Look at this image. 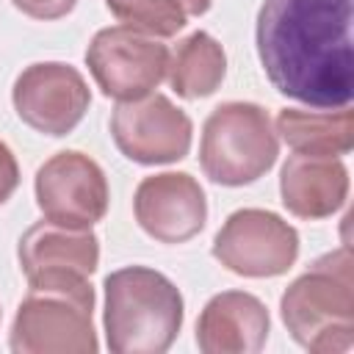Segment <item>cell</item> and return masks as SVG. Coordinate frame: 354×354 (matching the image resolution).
Masks as SVG:
<instances>
[{
	"mask_svg": "<svg viewBox=\"0 0 354 354\" xmlns=\"http://www.w3.org/2000/svg\"><path fill=\"white\" fill-rule=\"evenodd\" d=\"M354 0H263L257 55L271 86L313 108H348Z\"/></svg>",
	"mask_w": 354,
	"mask_h": 354,
	"instance_id": "1",
	"label": "cell"
},
{
	"mask_svg": "<svg viewBox=\"0 0 354 354\" xmlns=\"http://www.w3.org/2000/svg\"><path fill=\"white\" fill-rule=\"evenodd\" d=\"M279 315L301 348L313 354L348 351L354 346L351 249L340 246L296 277L279 299Z\"/></svg>",
	"mask_w": 354,
	"mask_h": 354,
	"instance_id": "2",
	"label": "cell"
},
{
	"mask_svg": "<svg viewBox=\"0 0 354 354\" xmlns=\"http://www.w3.org/2000/svg\"><path fill=\"white\" fill-rule=\"evenodd\" d=\"M102 326L113 354H163L183 326V293L147 266H124L105 277Z\"/></svg>",
	"mask_w": 354,
	"mask_h": 354,
	"instance_id": "3",
	"label": "cell"
},
{
	"mask_svg": "<svg viewBox=\"0 0 354 354\" xmlns=\"http://www.w3.org/2000/svg\"><path fill=\"white\" fill-rule=\"evenodd\" d=\"M94 288L86 277H50L28 282L8 346L17 354H94Z\"/></svg>",
	"mask_w": 354,
	"mask_h": 354,
	"instance_id": "4",
	"label": "cell"
},
{
	"mask_svg": "<svg viewBox=\"0 0 354 354\" xmlns=\"http://www.w3.org/2000/svg\"><path fill=\"white\" fill-rule=\"evenodd\" d=\"M279 155L271 116L257 102H221L202 124L199 166L218 185H249L260 180Z\"/></svg>",
	"mask_w": 354,
	"mask_h": 354,
	"instance_id": "5",
	"label": "cell"
},
{
	"mask_svg": "<svg viewBox=\"0 0 354 354\" xmlns=\"http://www.w3.org/2000/svg\"><path fill=\"white\" fill-rule=\"evenodd\" d=\"M210 252L227 271L238 277L268 279L285 274L296 263L299 232L271 210L241 207L227 216Z\"/></svg>",
	"mask_w": 354,
	"mask_h": 354,
	"instance_id": "6",
	"label": "cell"
},
{
	"mask_svg": "<svg viewBox=\"0 0 354 354\" xmlns=\"http://www.w3.org/2000/svg\"><path fill=\"white\" fill-rule=\"evenodd\" d=\"M86 66L105 97L119 102L152 94L169 69V50L127 25L102 28L86 50Z\"/></svg>",
	"mask_w": 354,
	"mask_h": 354,
	"instance_id": "7",
	"label": "cell"
},
{
	"mask_svg": "<svg viewBox=\"0 0 354 354\" xmlns=\"http://www.w3.org/2000/svg\"><path fill=\"white\" fill-rule=\"evenodd\" d=\"M191 116L158 91L119 102L111 113V136L119 152L144 166L183 160L191 149Z\"/></svg>",
	"mask_w": 354,
	"mask_h": 354,
	"instance_id": "8",
	"label": "cell"
},
{
	"mask_svg": "<svg viewBox=\"0 0 354 354\" xmlns=\"http://www.w3.org/2000/svg\"><path fill=\"white\" fill-rule=\"evenodd\" d=\"M36 205L47 221L66 227H91L108 213V180L102 166L77 149L47 158L33 180Z\"/></svg>",
	"mask_w": 354,
	"mask_h": 354,
	"instance_id": "9",
	"label": "cell"
},
{
	"mask_svg": "<svg viewBox=\"0 0 354 354\" xmlns=\"http://www.w3.org/2000/svg\"><path fill=\"white\" fill-rule=\"evenodd\" d=\"M11 102L28 127L58 138L83 122L91 105V91L75 66L61 61H41L25 66L17 75Z\"/></svg>",
	"mask_w": 354,
	"mask_h": 354,
	"instance_id": "10",
	"label": "cell"
},
{
	"mask_svg": "<svg viewBox=\"0 0 354 354\" xmlns=\"http://www.w3.org/2000/svg\"><path fill=\"white\" fill-rule=\"evenodd\" d=\"M138 227L160 243H185L207 221L202 185L185 171H160L138 183L133 196Z\"/></svg>",
	"mask_w": 354,
	"mask_h": 354,
	"instance_id": "11",
	"label": "cell"
},
{
	"mask_svg": "<svg viewBox=\"0 0 354 354\" xmlns=\"http://www.w3.org/2000/svg\"><path fill=\"white\" fill-rule=\"evenodd\" d=\"M17 257L28 282L50 277L88 279L100 263V238L91 232V227H66L44 218L25 230Z\"/></svg>",
	"mask_w": 354,
	"mask_h": 354,
	"instance_id": "12",
	"label": "cell"
},
{
	"mask_svg": "<svg viewBox=\"0 0 354 354\" xmlns=\"http://www.w3.org/2000/svg\"><path fill=\"white\" fill-rule=\"evenodd\" d=\"M266 304L246 290L216 293L199 313L196 346L205 354H257L268 340Z\"/></svg>",
	"mask_w": 354,
	"mask_h": 354,
	"instance_id": "13",
	"label": "cell"
},
{
	"mask_svg": "<svg viewBox=\"0 0 354 354\" xmlns=\"http://www.w3.org/2000/svg\"><path fill=\"white\" fill-rule=\"evenodd\" d=\"M279 196L288 213L318 221L337 213L348 196V169L340 158L290 155L279 174Z\"/></svg>",
	"mask_w": 354,
	"mask_h": 354,
	"instance_id": "14",
	"label": "cell"
},
{
	"mask_svg": "<svg viewBox=\"0 0 354 354\" xmlns=\"http://www.w3.org/2000/svg\"><path fill=\"white\" fill-rule=\"evenodd\" d=\"M277 133L299 155L340 158L354 147V113L351 108H282L277 116Z\"/></svg>",
	"mask_w": 354,
	"mask_h": 354,
	"instance_id": "15",
	"label": "cell"
},
{
	"mask_svg": "<svg viewBox=\"0 0 354 354\" xmlns=\"http://www.w3.org/2000/svg\"><path fill=\"white\" fill-rule=\"evenodd\" d=\"M169 83L183 100H202L213 94L227 75L224 47L205 30L185 36L169 61Z\"/></svg>",
	"mask_w": 354,
	"mask_h": 354,
	"instance_id": "16",
	"label": "cell"
},
{
	"mask_svg": "<svg viewBox=\"0 0 354 354\" xmlns=\"http://www.w3.org/2000/svg\"><path fill=\"white\" fill-rule=\"evenodd\" d=\"M105 6L122 25L155 39L177 36L188 17L177 0H105Z\"/></svg>",
	"mask_w": 354,
	"mask_h": 354,
	"instance_id": "17",
	"label": "cell"
},
{
	"mask_svg": "<svg viewBox=\"0 0 354 354\" xmlns=\"http://www.w3.org/2000/svg\"><path fill=\"white\" fill-rule=\"evenodd\" d=\"M11 3L33 19H61L75 8L77 0H11Z\"/></svg>",
	"mask_w": 354,
	"mask_h": 354,
	"instance_id": "18",
	"label": "cell"
},
{
	"mask_svg": "<svg viewBox=\"0 0 354 354\" xmlns=\"http://www.w3.org/2000/svg\"><path fill=\"white\" fill-rule=\"evenodd\" d=\"M19 185V166L17 158L11 152V147L6 141H0V205H6L11 199V194Z\"/></svg>",
	"mask_w": 354,
	"mask_h": 354,
	"instance_id": "19",
	"label": "cell"
},
{
	"mask_svg": "<svg viewBox=\"0 0 354 354\" xmlns=\"http://www.w3.org/2000/svg\"><path fill=\"white\" fill-rule=\"evenodd\" d=\"M177 3H180V8H183L185 14L199 17V14H205V11L210 8V3H213V0H177Z\"/></svg>",
	"mask_w": 354,
	"mask_h": 354,
	"instance_id": "20",
	"label": "cell"
}]
</instances>
